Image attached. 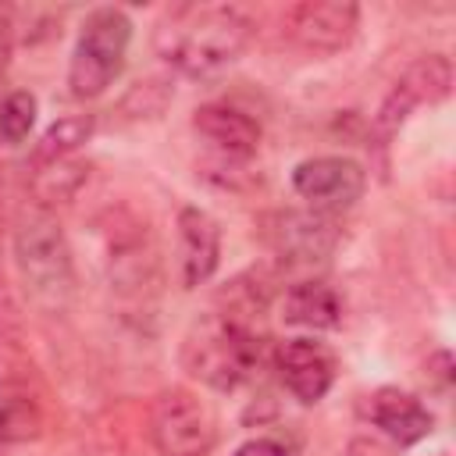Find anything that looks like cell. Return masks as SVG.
<instances>
[{"label": "cell", "mask_w": 456, "mask_h": 456, "mask_svg": "<svg viewBox=\"0 0 456 456\" xmlns=\"http://www.w3.org/2000/svg\"><path fill=\"white\" fill-rule=\"evenodd\" d=\"M253 39V18L235 4H175L153 25V50L189 78L235 64Z\"/></svg>", "instance_id": "obj_1"}, {"label": "cell", "mask_w": 456, "mask_h": 456, "mask_svg": "<svg viewBox=\"0 0 456 456\" xmlns=\"http://www.w3.org/2000/svg\"><path fill=\"white\" fill-rule=\"evenodd\" d=\"M264 356V342L253 331V324L235 321L221 310H210L196 317L182 338V367L189 378L217 388V392H235L246 385Z\"/></svg>", "instance_id": "obj_2"}, {"label": "cell", "mask_w": 456, "mask_h": 456, "mask_svg": "<svg viewBox=\"0 0 456 456\" xmlns=\"http://www.w3.org/2000/svg\"><path fill=\"white\" fill-rule=\"evenodd\" d=\"M14 267L32 306L43 314H64L75 299L71 246L53 214L36 210L14 232Z\"/></svg>", "instance_id": "obj_3"}, {"label": "cell", "mask_w": 456, "mask_h": 456, "mask_svg": "<svg viewBox=\"0 0 456 456\" xmlns=\"http://www.w3.org/2000/svg\"><path fill=\"white\" fill-rule=\"evenodd\" d=\"M132 43V21L121 7H96L86 14L68 61V93L75 100H96L114 86Z\"/></svg>", "instance_id": "obj_4"}, {"label": "cell", "mask_w": 456, "mask_h": 456, "mask_svg": "<svg viewBox=\"0 0 456 456\" xmlns=\"http://www.w3.org/2000/svg\"><path fill=\"white\" fill-rule=\"evenodd\" d=\"M150 442L160 456H207L217 442V420L196 392L175 385L150 406Z\"/></svg>", "instance_id": "obj_5"}, {"label": "cell", "mask_w": 456, "mask_h": 456, "mask_svg": "<svg viewBox=\"0 0 456 456\" xmlns=\"http://www.w3.org/2000/svg\"><path fill=\"white\" fill-rule=\"evenodd\" d=\"M452 89V61L445 53H428L417 57L388 89V96L381 100L378 114H374V132L381 139H392L399 132V125L410 118L413 107L420 103H442Z\"/></svg>", "instance_id": "obj_6"}, {"label": "cell", "mask_w": 456, "mask_h": 456, "mask_svg": "<svg viewBox=\"0 0 456 456\" xmlns=\"http://www.w3.org/2000/svg\"><path fill=\"white\" fill-rule=\"evenodd\" d=\"M264 242L289 267L324 264L338 242V228L331 214L321 210H274L264 221Z\"/></svg>", "instance_id": "obj_7"}, {"label": "cell", "mask_w": 456, "mask_h": 456, "mask_svg": "<svg viewBox=\"0 0 456 456\" xmlns=\"http://www.w3.org/2000/svg\"><path fill=\"white\" fill-rule=\"evenodd\" d=\"M292 189L310 203V210L338 214L363 196L367 171L353 157H306L292 167Z\"/></svg>", "instance_id": "obj_8"}, {"label": "cell", "mask_w": 456, "mask_h": 456, "mask_svg": "<svg viewBox=\"0 0 456 456\" xmlns=\"http://www.w3.org/2000/svg\"><path fill=\"white\" fill-rule=\"evenodd\" d=\"M360 28V7L349 0H303L285 11V36L306 53H338Z\"/></svg>", "instance_id": "obj_9"}, {"label": "cell", "mask_w": 456, "mask_h": 456, "mask_svg": "<svg viewBox=\"0 0 456 456\" xmlns=\"http://www.w3.org/2000/svg\"><path fill=\"white\" fill-rule=\"evenodd\" d=\"M274 370H278L281 385L292 392V399H299L303 406H314L331 392L338 363H335V353L324 342L296 335V338L278 342Z\"/></svg>", "instance_id": "obj_10"}, {"label": "cell", "mask_w": 456, "mask_h": 456, "mask_svg": "<svg viewBox=\"0 0 456 456\" xmlns=\"http://www.w3.org/2000/svg\"><path fill=\"white\" fill-rule=\"evenodd\" d=\"M192 132L221 160H249L260 150V121L232 103H203L192 110Z\"/></svg>", "instance_id": "obj_11"}, {"label": "cell", "mask_w": 456, "mask_h": 456, "mask_svg": "<svg viewBox=\"0 0 456 456\" xmlns=\"http://www.w3.org/2000/svg\"><path fill=\"white\" fill-rule=\"evenodd\" d=\"M178 228V278L182 289L210 281L221 264V224L203 207H182L175 217Z\"/></svg>", "instance_id": "obj_12"}, {"label": "cell", "mask_w": 456, "mask_h": 456, "mask_svg": "<svg viewBox=\"0 0 456 456\" xmlns=\"http://www.w3.org/2000/svg\"><path fill=\"white\" fill-rule=\"evenodd\" d=\"M367 417L392 445H417L435 428L431 410L403 388H378L367 399Z\"/></svg>", "instance_id": "obj_13"}, {"label": "cell", "mask_w": 456, "mask_h": 456, "mask_svg": "<svg viewBox=\"0 0 456 456\" xmlns=\"http://www.w3.org/2000/svg\"><path fill=\"white\" fill-rule=\"evenodd\" d=\"M281 317L296 328L331 331L342 324V299L324 281H296L281 299Z\"/></svg>", "instance_id": "obj_14"}, {"label": "cell", "mask_w": 456, "mask_h": 456, "mask_svg": "<svg viewBox=\"0 0 456 456\" xmlns=\"http://www.w3.org/2000/svg\"><path fill=\"white\" fill-rule=\"evenodd\" d=\"M43 428H46V417H43L36 388L0 392V445L32 442L43 435Z\"/></svg>", "instance_id": "obj_15"}, {"label": "cell", "mask_w": 456, "mask_h": 456, "mask_svg": "<svg viewBox=\"0 0 456 456\" xmlns=\"http://www.w3.org/2000/svg\"><path fill=\"white\" fill-rule=\"evenodd\" d=\"M89 167L75 157H64V160H50V164H32V196L39 203V210L50 214V207L57 203H68L82 182H86Z\"/></svg>", "instance_id": "obj_16"}, {"label": "cell", "mask_w": 456, "mask_h": 456, "mask_svg": "<svg viewBox=\"0 0 456 456\" xmlns=\"http://www.w3.org/2000/svg\"><path fill=\"white\" fill-rule=\"evenodd\" d=\"M93 135V114H64L57 118L43 139L36 142V153H32V164H50V160H64V157H75L82 142H89Z\"/></svg>", "instance_id": "obj_17"}, {"label": "cell", "mask_w": 456, "mask_h": 456, "mask_svg": "<svg viewBox=\"0 0 456 456\" xmlns=\"http://www.w3.org/2000/svg\"><path fill=\"white\" fill-rule=\"evenodd\" d=\"M36 114H39V103L28 89H14L0 100V142L7 146H18L28 139L32 125H36Z\"/></svg>", "instance_id": "obj_18"}, {"label": "cell", "mask_w": 456, "mask_h": 456, "mask_svg": "<svg viewBox=\"0 0 456 456\" xmlns=\"http://www.w3.org/2000/svg\"><path fill=\"white\" fill-rule=\"evenodd\" d=\"M342 456H395V445H388L385 438H374V435H356V438H349Z\"/></svg>", "instance_id": "obj_19"}, {"label": "cell", "mask_w": 456, "mask_h": 456, "mask_svg": "<svg viewBox=\"0 0 456 456\" xmlns=\"http://www.w3.org/2000/svg\"><path fill=\"white\" fill-rule=\"evenodd\" d=\"M232 456H289V445L285 442H278V438H249V442H242Z\"/></svg>", "instance_id": "obj_20"}, {"label": "cell", "mask_w": 456, "mask_h": 456, "mask_svg": "<svg viewBox=\"0 0 456 456\" xmlns=\"http://www.w3.org/2000/svg\"><path fill=\"white\" fill-rule=\"evenodd\" d=\"M11 46H14V18H11L7 7H0V68L7 64Z\"/></svg>", "instance_id": "obj_21"}, {"label": "cell", "mask_w": 456, "mask_h": 456, "mask_svg": "<svg viewBox=\"0 0 456 456\" xmlns=\"http://www.w3.org/2000/svg\"><path fill=\"white\" fill-rule=\"evenodd\" d=\"M0 456H4V452H0Z\"/></svg>", "instance_id": "obj_22"}]
</instances>
